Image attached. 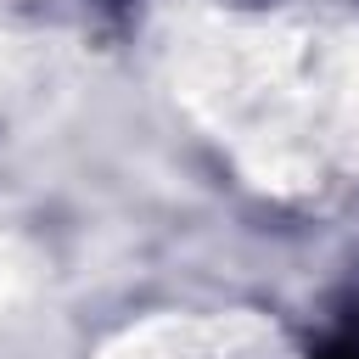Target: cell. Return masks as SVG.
I'll list each match as a JSON object with an SVG mask.
<instances>
[{
  "label": "cell",
  "instance_id": "6da1fadb",
  "mask_svg": "<svg viewBox=\"0 0 359 359\" xmlns=\"http://www.w3.org/2000/svg\"><path fill=\"white\" fill-rule=\"evenodd\" d=\"M331 359H353V353H331Z\"/></svg>",
  "mask_w": 359,
  "mask_h": 359
}]
</instances>
